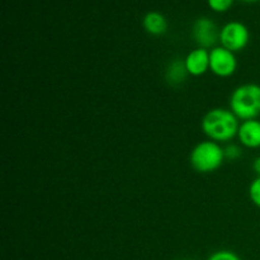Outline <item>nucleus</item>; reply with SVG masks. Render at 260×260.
<instances>
[{"mask_svg": "<svg viewBox=\"0 0 260 260\" xmlns=\"http://www.w3.org/2000/svg\"><path fill=\"white\" fill-rule=\"evenodd\" d=\"M223 149L215 141H203L196 145L189 156L192 167L200 173H212L222 165Z\"/></svg>", "mask_w": 260, "mask_h": 260, "instance_id": "3", "label": "nucleus"}, {"mask_svg": "<svg viewBox=\"0 0 260 260\" xmlns=\"http://www.w3.org/2000/svg\"><path fill=\"white\" fill-rule=\"evenodd\" d=\"M184 63L189 75H203L210 69V52L206 48H196L188 53L184 58Z\"/></svg>", "mask_w": 260, "mask_h": 260, "instance_id": "7", "label": "nucleus"}, {"mask_svg": "<svg viewBox=\"0 0 260 260\" xmlns=\"http://www.w3.org/2000/svg\"><path fill=\"white\" fill-rule=\"evenodd\" d=\"M208 4L213 10L223 12V10L230 8V5L233 4V0H208Z\"/></svg>", "mask_w": 260, "mask_h": 260, "instance_id": "14", "label": "nucleus"}, {"mask_svg": "<svg viewBox=\"0 0 260 260\" xmlns=\"http://www.w3.org/2000/svg\"><path fill=\"white\" fill-rule=\"evenodd\" d=\"M245 2H255V0H245Z\"/></svg>", "mask_w": 260, "mask_h": 260, "instance_id": "16", "label": "nucleus"}, {"mask_svg": "<svg viewBox=\"0 0 260 260\" xmlns=\"http://www.w3.org/2000/svg\"><path fill=\"white\" fill-rule=\"evenodd\" d=\"M243 151H241L240 147L238 145H229L223 149V155H225V159L229 160H238L241 156Z\"/></svg>", "mask_w": 260, "mask_h": 260, "instance_id": "12", "label": "nucleus"}, {"mask_svg": "<svg viewBox=\"0 0 260 260\" xmlns=\"http://www.w3.org/2000/svg\"><path fill=\"white\" fill-rule=\"evenodd\" d=\"M238 137L241 144L248 149H258L260 147V121H244L239 126Z\"/></svg>", "mask_w": 260, "mask_h": 260, "instance_id": "8", "label": "nucleus"}, {"mask_svg": "<svg viewBox=\"0 0 260 260\" xmlns=\"http://www.w3.org/2000/svg\"><path fill=\"white\" fill-rule=\"evenodd\" d=\"M253 169H254V172H255L256 174H258V177H260V156L256 157V159L254 160Z\"/></svg>", "mask_w": 260, "mask_h": 260, "instance_id": "15", "label": "nucleus"}, {"mask_svg": "<svg viewBox=\"0 0 260 260\" xmlns=\"http://www.w3.org/2000/svg\"><path fill=\"white\" fill-rule=\"evenodd\" d=\"M220 41L222 47L238 52L246 47L249 42V30L240 22H230L221 29Z\"/></svg>", "mask_w": 260, "mask_h": 260, "instance_id": "5", "label": "nucleus"}, {"mask_svg": "<svg viewBox=\"0 0 260 260\" xmlns=\"http://www.w3.org/2000/svg\"><path fill=\"white\" fill-rule=\"evenodd\" d=\"M193 37L201 47L208 48L217 42L220 33L217 32V27L212 20L208 18H200L193 24Z\"/></svg>", "mask_w": 260, "mask_h": 260, "instance_id": "6", "label": "nucleus"}, {"mask_svg": "<svg viewBox=\"0 0 260 260\" xmlns=\"http://www.w3.org/2000/svg\"><path fill=\"white\" fill-rule=\"evenodd\" d=\"M238 69V60L233 51L225 47H215L210 52V70L220 78H229Z\"/></svg>", "mask_w": 260, "mask_h": 260, "instance_id": "4", "label": "nucleus"}, {"mask_svg": "<svg viewBox=\"0 0 260 260\" xmlns=\"http://www.w3.org/2000/svg\"><path fill=\"white\" fill-rule=\"evenodd\" d=\"M142 24H144V28L150 35L154 36L162 35V33H165V30L168 28L165 17L157 12L147 13L144 17V19H142Z\"/></svg>", "mask_w": 260, "mask_h": 260, "instance_id": "9", "label": "nucleus"}, {"mask_svg": "<svg viewBox=\"0 0 260 260\" xmlns=\"http://www.w3.org/2000/svg\"><path fill=\"white\" fill-rule=\"evenodd\" d=\"M202 129L212 141H230L238 135V117L228 109H211L203 117Z\"/></svg>", "mask_w": 260, "mask_h": 260, "instance_id": "1", "label": "nucleus"}, {"mask_svg": "<svg viewBox=\"0 0 260 260\" xmlns=\"http://www.w3.org/2000/svg\"><path fill=\"white\" fill-rule=\"evenodd\" d=\"M208 260H240L239 256L236 255L235 253L233 251H228V250H221L215 253L213 255L210 256Z\"/></svg>", "mask_w": 260, "mask_h": 260, "instance_id": "13", "label": "nucleus"}, {"mask_svg": "<svg viewBox=\"0 0 260 260\" xmlns=\"http://www.w3.org/2000/svg\"><path fill=\"white\" fill-rule=\"evenodd\" d=\"M249 196H250L251 202L260 207V177L255 178L251 182L250 187H249Z\"/></svg>", "mask_w": 260, "mask_h": 260, "instance_id": "11", "label": "nucleus"}, {"mask_svg": "<svg viewBox=\"0 0 260 260\" xmlns=\"http://www.w3.org/2000/svg\"><path fill=\"white\" fill-rule=\"evenodd\" d=\"M187 75L188 71L187 68H185L184 60H174L168 66L167 73H165V79H167V81L170 85L177 86L184 83Z\"/></svg>", "mask_w": 260, "mask_h": 260, "instance_id": "10", "label": "nucleus"}, {"mask_svg": "<svg viewBox=\"0 0 260 260\" xmlns=\"http://www.w3.org/2000/svg\"><path fill=\"white\" fill-rule=\"evenodd\" d=\"M230 111L244 121L260 116V85L249 83L238 86L231 94Z\"/></svg>", "mask_w": 260, "mask_h": 260, "instance_id": "2", "label": "nucleus"}]
</instances>
